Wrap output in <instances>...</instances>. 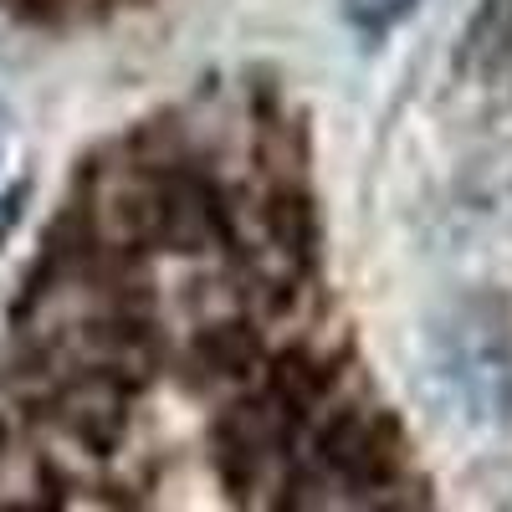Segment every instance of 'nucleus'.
Here are the masks:
<instances>
[{
	"label": "nucleus",
	"instance_id": "1",
	"mask_svg": "<svg viewBox=\"0 0 512 512\" xmlns=\"http://www.w3.org/2000/svg\"><path fill=\"white\" fill-rule=\"evenodd\" d=\"M410 472V436L390 405L344 400L318 425L308 456L287 466V482L277 492L282 512H297L313 497H379L400 487Z\"/></svg>",
	"mask_w": 512,
	"mask_h": 512
},
{
	"label": "nucleus",
	"instance_id": "2",
	"mask_svg": "<svg viewBox=\"0 0 512 512\" xmlns=\"http://www.w3.org/2000/svg\"><path fill=\"white\" fill-rule=\"evenodd\" d=\"M436 369L482 420H512V303L472 297L436 328Z\"/></svg>",
	"mask_w": 512,
	"mask_h": 512
},
{
	"label": "nucleus",
	"instance_id": "3",
	"mask_svg": "<svg viewBox=\"0 0 512 512\" xmlns=\"http://www.w3.org/2000/svg\"><path fill=\"white\" fill-rule=\"evenodd\" d=\"M292 441H297V425H287L262 395H246L216 415V425H210V461H216V477L241 512L262 497L267 472L277 461L292 466Z\"/></svg>",
	"mask_w": 512,
	"mask_h": 512
},
{
	"label": "nucleus",
	"instance_id": "4",
	"mask_svg": "<svg viewBox=\"0 0 512 512\" xmlns=\"http://www.w3.org/2000/svg\"><path fill=\"white\" fill-rule=\"evenodd\" d=\"M456 77L492 108H512V0H482L461 31Z\"/></svg>",
	"mask_w": 512,
	"mask_h": 512
},
{
	"label": "nucleus",
	"instance_id": "5",
	"mask_svg": "<svg viewBox=\"0 0 512 512\" xmlns=\"http://www.w3.org/2000/svg\"><path fill=\"white\" fill-rule=\"evenodd\" d=\"M262 231H267L272 251L282 256V277L287 282H303L318 267L323 226H318L313 190L297 180V175H277L267 185V195H262Z\"/></svg>",
	"mask_w": 512,
	"mask_h": 512
},
{
	"label": "nucleus",
	"instance_id": "6",
	"mask_svg": "<svg viewBox=\"0 0 512 512\" xmlns=\"http://www.w3.org/2000/svg\"><path fill=\"white\" fill-rule=\"evenodd\" d=\"M185 364L195 369L200 384H241L267 364V349L251 318H216V323L195 328Z\"/></svg>",
	"mask_w": 512,
	"mask_h": 512
},
{
	"label": "nucleus",
	"instance_id": "7",
	"mask_svg": "<svg viewBox=\"0 0 512 512\" xmlns=\"http://www.w3.org/2000/svg\"><path fill=\"white\" fill-rule=\"evenodd\" d=\"M344 6V21L364 36V41H379L384 31H395L420 0H338Z\"/></svg>",
	"mask_w": 512,
	"mask_h": 512
},
{
	"label": "nucleus",
	"instance_id": "8",
	"mask_svg": "<svg viewBox=\"0 0 512 512\" xmlns=\"http://www.w3.org/2000/svg\"><path fill=\"white\" fill-rule=\"evenodd\" d=\"M0 6H6L11 16H21V21H31V26H52L72 11V0H0Z\"/></svg>",
	"mask_w": 512,
	"mask_h": 512
},
{
	"label": "nucleus",
	"instance_id": "9",
	"mask_svg": "<svg viewBox=\"0 0 512 512\" xmlns=\"http://www.w3.org/2000/svg\"><path fill=\"white\" fill-rule=\"evenodd\" d=\"M0 456H6V420H0Z\"/></svg>",
	"mask_w": 512,
	"mask_h": 512
},
{
	"label": "nucleus",
	"instance_id": "10",
	"mask_svg": "<svg viewBox=\"0 0 512 512\" xmlns=\"http://www.w3.org/2000/svg\"><path fill=\"white\" fill-rule=\"evenodd\" d=\"M118 6H149V0H118Z\"/></svg>",
	"mask_w": 512,
	"mask_h": 512
}]
</instances>
